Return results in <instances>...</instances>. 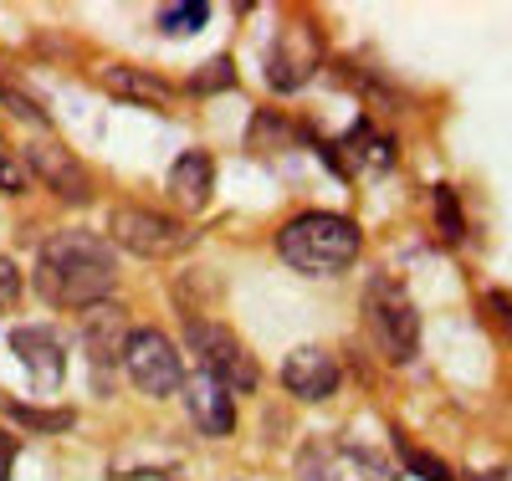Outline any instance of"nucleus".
I'll return each mask as SVG.
<instances>
[{
  "label": "nucleus",
  "mask_w": 512,
  "mask_h": 481,
  "mask_svg": "<svg viewBox=\"0 0 512 481\" xmlns=\"http://www.w3.org/2000/svg\"><path fill=\"white\" fill-rule=\"evenodd\" d=\"M113 241H103L98 231H57L52 241H41L36 251V292L52 308H77L88 313L98 302H108L113 292Z\"/></svg>",
  "instance_id": "1"
},
{
  "label": "nucleus",
  "mask_w": 512,
  "mask_h": 481,
  "mask_svg": "<svg viewBox=\"0 0 512 481\" xmlns=\"http://www.w3.org/2000/svg\"><path fill=\"white\" fill-rule=\"evenodd\" d=\"M359 226L349 215H328V210H308V215H292L277 236V256L287 261L292 272L303 277H338L344 267H354L359 256Z\"/></svg>",
  "instance_id": "2"
},
{
  "label": "nucleus",
  "mask_w": 512,
  "mask_h": 481,
  "mask_svg": "<svg viewBox=\"0 0 512 481\" xmlns=\"http://www.w3.org/2000/svg\"><path fill=\"white\" fill-rule=\"evenodd\" d=\"M185 348L195 354V369L210 374L216 384H226L231 395H251L256 379H262V369H256V359H251V348L231 328L210 323V318H195V313L185 318Z\"/></svg>",
  "instance_id": "3"
},
{
  "label": "nucleus",
  "mask_w": 512,
  "mask_h": 481,
  "mask_svg": "<svg viewBox=\"0 0 512 481\" xmlns=\"http://www.w3.org/2000/svg\"><path fill=\"white\" fill-rule=\"evenodd\" d=\"M364 313H369V328L384 348L390 364H415L420 354V313L410 292L395 282V277H374L369 292H364Z\"/></svg>",
  "instance_id": "4"
},
{
  "label": "nucleus",
  "mask_w": 512,
  "mask_h": 481,
  "mask_svg": "<svg viewBox=\"0 0 512 481\" xmlns=\"http://www.w3.org/2000/svg\"><path fill=\"white\" fill-rule=\"evenodd\" d=\"M108 231L123 251H134L144 261H164V256H175L195 241V231L185 221H175V215H164V210H149V205H118L108 215Z\"/></svg>",
  "instance_id": "5"
},
{
  "label": "nucleus",
  "mask_w": 512,
  "mask_h": 481,
  "mask_svg": "<svg viewBox=\"0 0 512 481\" xmlns=\"http://www.w3.org/2000/svg\"><path fill=\"white\" fill-rule=\"evenodd\" d=\"M123 369L128 379H134L139 395H175V389L185 384V369H180V348L169 343L159 328H139V333H128V348H123Z\"/></svg>",
  "instance_id": "6"
},
{
  "label": "nucleus",
  "mask_w": 512,
  "mask_h": 481,
  "mask_svg": "<svg viewBox=\"0 0 512 481\" xmlns=\"http://www.w3.org/2000/svg\"><path fill=\"white\" fill-rule=\"evenodd\" d=\"M82 348H88L93 384L108 389V374L123 364V348H128V313L113 308V302L88 308V313H82Z\"/></svg>",
  "instance_id": "7"
},
{
  "label": "nucleus",
  "mask_w": 512,
  "mask_h": 481,
  "mask_svg": "<svg viewBox=\"0 0 512 481\" xmlns=\"http://www.w3.org/2000/svg\"><path fill=\"white\" fill-rule=\"evenodd\" d=\"M21 164H26V174H36V180L47 185L57 200H72V205H88V200H93V180H88V169L72 159V149H62V144H52V139H36V144H26Z\"/></svg>",
  "instance_id": "8"
},
{
  "label": "nucleus",
  "mask_w": 512,
  "mask_h": 481,
  "mask_svg": "<svg viewBox=\"0 0 512 481\" xmlns=\"http://www.w3.org/2000/svg\"><path fill=\"white\" fill-rule=\"evenodd\" d=\"M282 384H287V395L318 405V400L338 395V359L328 354V348H318V343H303V348H292V354H287Z\"/></svg>",
  "instance_id": "9"
},
{
  "label": "nucleus",
  "mask_w": 512,
  "mask_h": 481,
  "mask_svg": "<svg viewBox=\"0 0 512 481\" xmlns=\"http://www.w3.org/2000/svg\"><path fill=\"white\" fill-rule=\"evenodd\" d=\"M318 67V41L308 26H282L277 41H272V57H267V82L277 93H292V87H303Z\"/></svg>",
  "instance_id": "10"
},
{
  "label": "nucleus",
  "mask_w": 512,
  "mask_h": 481,
  "mask_svg": "<svg viewBox=\"0 0 512 481\" xmlns=\"http://www.w3.org/2000/svg\"><path fill=\"white\" fill-rule=\"evenodd\" d=\"M11 354L26 364V374H31V384H36V389H57V384H62V374H67L62 338H57L52 328H41V323H31V328H16V333H11Z\"/></svg>",
  "instance_id": "11"
},
{
  "label": "nucleus",
  "mask_w": 512,
  "mask_h": 481,
  "mask_svg": "<svg viewBox=\"0 0 512 481\" xmlns=\"http://www.w3.org/2000/svg\"><path fill=\"white\" fill-rule=\"evenodd\" d=\"M180 389H185V410H190L200 435H231L236 430V395L226 384H216L210 374H195Z\"/></svg>",
  "instance_id": "12"
},
{
  "label": "nucleus",
  "mask_w": 512,
  "mask_h": 481,
  "mask_svg": "<svg viewBox=\"0 0 512 481\" xmlns=\"http://www.w3.org/2000/svg\"><path fill=\"white\" fill-rule=\"evenodd\" d=\"M210 190H216V164H210V154H200V149L180 154L175 169H169V195H175L185 210H205Z\"/></svg>",
  "instance_id": "13"
},
{
  "label": "nucleus",
  "mask_w": 512,
  "mask_h": 481,
  "mask_svg": "<svg viewBox=\"0 0 512 481\" xmlns=\"http://www.w3.org/2000/svg\"><path fill=\"white\" fill-rule=\"evenodd\" d=\"M98 82L123 103H144V108H169L175 103V87H169L164 77H154V72H144V67H108Z\"/></svg>",
  "instance_id": "14"
},
{
  "label": "nucleus",
  "mask_w": 512,
  "mask_h": 481,
  "mask_svg": "<svg viewBox=\"0 0 512 481\" xmlns=\"http://www.w3.org/2000/svg\"><path fill=\"white\" fill-rule=\"evenodd\" d=\"M349 154H354V164H359L364 174H379V169L395 164V144L384 139V134H374L369 123H359L354 134H349Z\"/></svg>",
  "instance_id": "15"
},
{
  "label": "nucleus",
  "mask_w": 512,
  "mask_h": 481,
  "mask_svg": "<svg viewBox=\"0 0 512 481\" xmlns=\"http://www.w3.org/2000/svg\"><path fill=\"white\" fill-rule=\"evenodd\" d=\"M6 415L16 425H26V430H41V435H62L77 420L72 410H41V405H21V400H6Z\"/></svg>",
  "instance_id": "16"
},
{
  "label": "nucleus",
  "mask_w": 512,
  "mask_h": 481,
  "mask_svg": "<svg viewBox=\"0 0 512 481\" xmlns=\"http://www.w3.org/2000/svg\"><path fill=\"white\" fill-rule=\"evenodd\" d=\"M431 205H436V226H441V236H446L451 246H461V241H466V215H461L456 190H451V185H436Z\"/></svg>",
  "instance_id": "17"
},
{
  "label": "nucleus",
  "mask_w": 512,
  "mask_h": 481,
  "mask_svg": "<svg viewBox=\"0 0 512 481\" xmlns=\"http://www.w3.org/2000/svg\"><path fill=\"white\" fill-rule=\"evenodd\" d=\"M205 21H210V6H205V0H185V6H169V11H159V31H169V36L200 31Z\"/></svg>",
  "instance_id": "18"
},
{
  "label": "nucleus",
  "mask_w": 512,
  "mask_h": 481,
  "mask_svg": "<svg viewBox=\"0 0 512 481\" xmlns=\"http://www.w3.org/2000/svg\"><path fill=\"white\" fill-rule=\"evenodd\" d=\"M400 456H405V471H410V476H420V481H456V476H451V466H446V461H436L431 451L400 446Z\"/></svg>",
  "instance_id": "19"
},
{
  "label": "nucleus",
  "mask_w": 512,
  "mask_h": 481,
  "mask_svg": "<svg viewBox=\"0 0 512 481\" xmlns=\"http://www.w3.org/2000/svg\"><path fill=\"white\" fill-rule=\"evenodd\" d=\"M231 82H236L231 57H216V62H205V72L190 77V93H216V87H231Z\"/></svg>",
  "instance_id": "20"
},
{
  "label": "nucleus",
  "mask_w": 512,
  "mask_h": 481,
  "mask_svg": "<svg viewBox=\"0 0 512 481\" xmlns=\"http://www.w3.org/2000/svg\"><path fill=\"white\" fill-rule=\"evenodd\" d=\"M0 195H26V164L6 144H0Z\"/></svg>",
  "instance_id": "21"
},
{
  "label": "nucleus",
  "mask_w": 512,
  "mask_h": 481,
  "mask_svg": "<svg viewBox=\"0 0 512 481\" xmlns=\"http://www.w3.org/2000/svg\"><path fill=\"white\" fill-rule=\"evenodd\" d=\"M349 456L359 466V481H395V466L384 461V456H374L369 446H349Z\"/></svg>",
  "instance_id": "22"
},
{
  "label": "nucleus",
  "mask_w": 512,
  "mask_h": 481,
  "mask_svg": "<svg viewBox=\"0 0 512 481\" xmlns=\"http://www.w3.org/2000/svg\"><path fill=\"white\" fill-rule=\"evenodd\" d=\"M21 272H16V261L11 256H0V308H16V297H21Z\"/></svg>",
  "instance_id": "23"
},
{
  "label": "nucleus",
  "mask_w": 512,
  "mask_h": 481,
  "mask_svg": "<svg viewBox=\"0 0 512 481\" xmlns=\"http://www.w3.org/2000/svg\"><path fill=\"white\" fill-rule=\"evenodd\" d=\"M482 308H487V318L512 338V292H487V297H482Z\"/></svg>",
  "instance_id": "24"
},
{
  "label": "nucleus",
  "mask_w": 512,
  "mask_h": 481,
  "mask_svg": "<svg viewBox=\"0 0 512 481\" xmlns=\"http://www.w3.org/2000/svg\"><path fill=\"white\" fill-rule=\"evenodd\" d=\"M6 103H11V113L26 118V123H47V113H41L36 103H26V98H6Z\"/></svg>",
  "instance_id": "25"
},
{
  "label": "nucleus",
  "mask_w": 512,
  "mask_h": 481,
  "mask_svg": "<svg viewBox=\"0 0 512 481\" xmlns=\"http://www.w3.org/2000/svg\"><path fill=\"white\" fill-rule=\"evenodd\" d=\"M108 481H175V476H164V471H118Z\"/></svg>",
  "instance_id": "26"
},
{
  "label": "nucleus",
  "mask_w": 512,
  "mask_h": 481,
  "mask_svg": "<svg viewBox=\"0 0 512 481\" xmlns=\"http://www.w3.org/2000/svg\"><path fill=\"white\" fill-rule=\"evenodd\" d=\"M482 481H512V471H487Z\"/></svg>",
  "instance_id": "27"
}]
</instances>
